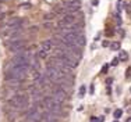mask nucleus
I'll use <instances>...</instances> for the list:
<instances>
[{"label": "nucleus", "instance_id": "obj_1", "mask_svg": "<svg viewBox=\"0 0 131 122\" xmlns=\"http://www.w3.org/2000/svg\"><path fill=\"white\" fill-rule=\"evenodd\" d=\"M43 105H45L46 111L53 114V115H57V114L62 112V104L57 103L53 97H45L43 99Z\"/></svg>", "mask_w": 131, "mask_h": 122}, {"label": "nucleus", "instance_id": "obj_2", "mask_svg": "<svg viewBox=\"0 0 131 122\" xmlns=\"http://www.w3.org/2000/svg\"><path fill=\"white\" fill-rule=\"evenodd\" d=\"M10 104L13 107H15V108H20V110L27 108V105H28V97H27V94H15V96L11 97Z\"/></svg>", "mask_w": 131, "mask_h": 122}, {"label": "nucleus", "instance_id": "obj_3", "mask_svg": "<svg viewBox=\"0 0 131 122\" xmlns=\"http://www.w3.org/2000/svg\"><path fill=\"white\" fill-rule=\"evenodd\" d=\"M63 8H64V14L67 13H75L80 10L81 1L80 0H73V1H63Z\"/></svg>", "mask_w": 131, "mask_h": 122}, {"label": "nucleus", "instance_id": "obj_4", "mask_svg": "<svg viewBox=\"0 0 131 122\" xmlns=\"http://www.w3.org/2000/svg\"><path fill=\"white\" fill-rule=\"evenodd\" d=\"M54 85H56V83H54ZM52 97L56 100L57 103H60V104H62L63 101L67 99V92H64V90H63L59 85H56V86H54V90H53V96H52Z\"/></svg>", "mask_w": 131, "mask_h": 122}, {"label": "nucleus", "instance_id": "obj_5", "mask_svg": "<svg viewBox=\"0 0 131 122\" xmlns=\"http://www.w3.org/2000/svg\"><path fill=\"white\" fill-rule=\"evenodd\" d=\"M8 46V50L10 51H14V53H20L21 50H24V46H25V42L18 39V40H11L10 43H7Z\"/></svg>", "mask_w": 131, "mask_h": 122}, {"label": "nucleus", "instance_id": "obj_6", "mask_svg": "<svg viewBox=\"0 0 131 122\" xmlns=\"http://www.w3.org/2000/svg\"><path fill=\"white\" fill-rule=\"evenodd\" d=\"M40 50H43L45 53H49L53 50V42L52 40H45V42H42L40 44Z\"/></svg>", "mask_w": 131, "mask_h": 122}, {"label": "nucleus", "instance_id": "obj_7", "mask_svg": "<svg viewBox=\"0 0 131 122\" xmlns=\"http://www.w3.org/2000/svg\"><path fill=\"white\" fill-rule=\"evenodd\" d=\"M36 82H38V85H39V86L46 88V86H49V85H50V79L46 76V75H40V78L36 81Z\"/></svg>", "mask_w": 131, "mask_h": 122}, {"label": "nucleus", "instance_id": "obj_8", "mask_svg": "<svg viewBox=\"0 0 131 122\" xmlns=\"http://www.w3.org/2000/svg\"><path fill=\"white\" fill-rule=\"evenodd\" d=\"M38 57H39L40 60H45L46 57H47V53H45L43 50H39V51H38Z\"/></svg>", "mask_w": 131, "mask_h": 122}, {"label": "nucleus", "instance_id": "obj_9", "mask_svg": "<svg viewBox=\"0 0 131 122\" xmlns=\"http://www.w3.org/2000/svg\"><path fill=\"white\" fill-rule=\"evenodd\" d=\"M110 49H112V50H119L120 49V43H119V42H113V43H110Z\"/></svg>", "mask_w": 131, "mask_h": 122}, {"label": "nucleus", "instance_id": "obj_10", "mask_svg": "<svg viewBox=\"0 0 131 122\" xmlns=\"http://www.w3.org/2000/svg\"><path fill=\"white\" fill-rule=\"evenodd\" d=\"M121 115H123V111H121V110H116V111H114V118H120Z\"/></svg>", "mask_w": 131, "mask_h": 122}, {"label": "nucleus", "instance_id": "obj_11", "mask_svg": "<svg viewBox=\"0 0 131 122\" xmlns=\"http://www.w3.org/2000/svg\"><path fill=\"white\" fill-rule=\"evenodd\" d=\"M120 58L125 61L127 58H128V55H127V53H125V51H121V53H120Z\"/></svg>", "mask_w": 131, "mask_h": 122}, {"label": "nucleus", "instance_id": "obj_12", "mask_svg": "<svg viewBox=\"0 0 131 122\" xmlns=\"http://www.w3.org/2000/svg\"><path fill=\"white\" fill-rule=\"evenodd\" d=\"M85 96V86H81L80 88V97H84Z\"/></svg>", "mask_w": 131, "mask_h": 122}, {"label": "nucleus", "instance_id": "obj_13", "mask_svg": "<svg viewBox=\"0 0 131 122\" xmlns=\"http://www.w3.org/2000/svg\"><path fill=\"white\" fill-rule=\"evenodd\" d=\"M45 20H46V21H49V20H53V14H47V15H45Z\"/></svg>", "mask_w": 131, "mask_h": 122}, {"label": "nucleus", "instance_id": "obj_14", "mask_svg": "<svg viewBox=\"0 0 131 122\" xmlns=\"http://www.w3.org/2000/svg\"><path fill=\"white\" fill-rule=\"evenodd\" d=\"M4 17H6V14H4V11H0V21H1V20H3Z\"/></svg>", "mask_w": 131, "mask_h": 122}, {"label": "nucleus", "instance_id": "obj_15", "mask_svg": "<svg viewBox=\"0 0 131 122\" xmlns=\"http://www.w3.org/2000/svg\"><path fill=\"white\" fill-rule=\"evenodd\" d=\"M108 68H109L108 65H103V68H102V72H103V74H106V72H108Z\"/></svg>", "mask_w": 131, "mask_h": 122}, {"label": "nucleus", "instance_id": "obj_16", "mask_svg": "<svg viewBox=\"0 0 131 122\" xmlns=\"http://www.w3.org/2000/svg\"><path fill=\"white\" fill-rule=\"evenodd\" d=\"M117 62H119V58H114L113 62H112V65H117Z\"/></svg>", "mask_w": 131, "mask_h": 122}, {"label": "nucleus", "instance_id": "obj_17", "mask_svg": "<svg viewBox=\"0 0 131 122\" xmlns=\"http://www.w3.org/2000/svg\"><path fill=\"white\" fill-rule=\"evenodd\" d=\"M98 121H99V122H103V121H105V116H100V118H99Z\"/></svg>", "mask_w": 131, "mask_h": 122}, {"label": "nucleus", "instance_id": "obj_18", "mask_svg": "<svg viewBox=\"0 0 131 122\" xmlns=\"http://www.w3.org/2000/svg\"><path fill=\"white\" fill-rule=\"evenodd\" d=\"M125 122H131V116H130V118H127V119H125Z\"/></svg>", "mask_w": 131, "mask_h": 122}, {"label": "nucleus", "instance_id": "obj_19", "mask_svg": "<svg viewBox=\"0 0 131 122\" xmlns=\"http://www.w3.org/2000/svg\"><path fill=\"white\" fill-rule=\"evenodd\" d=\"M64 1H73V0H64Z\"/></svg>", "mask_w": 131, "mask_h": 122}]
</instances>
